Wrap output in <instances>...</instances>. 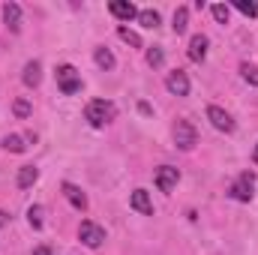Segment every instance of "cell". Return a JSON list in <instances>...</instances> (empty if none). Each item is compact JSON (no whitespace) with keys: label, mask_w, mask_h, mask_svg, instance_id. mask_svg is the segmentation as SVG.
Segmentation results:
<instances>
[{"label":"cell","mask_w":258,"mask_h":255,"mask_svg":"<svg viewBox=\"0 0 258 255\" xmlns=\"http://www.w3.org/2000/svg\"><path fill=\"white\" fill-rule=\"evenodd\" d=\"M114 117H117V105H114L111 99H93V102H87V108H84V120L93 129H102L105 123H111Z\"/></svg>","instance_id":"cell-1"},{"label":"cell","mask_w":258,"mask_h":255,"mask_svg":"<svg viewBox=\"0 0 258 255\" xmlns=\"http://www.w3.org/2000/svg\"><path fill=\"white\" fill-rule=\"evenodd\" d=\"M54 78H57L60 93H66V96H72V93L81 90V72H78L72 63H60L57 66V72H54Z\"/></svg>","instance_id":"cell-2"},{"label":"cell","mask_w":258,"mask_h":255,"mask_svg":"<svg viewBox=\"0 0 258 255\" xmlns=\"http://www.w3.org/2000/svg\"><path fill=\"white\" fill-rule=\"evenodd\" d=\"M78 237H81V243H84L87 249H99V246L105 243V228L96 225V222H90V219H84V222L78 225Z\"/></svg>","instance_id":"cell-3"},{"label":"cell","mask_w":258,"mask_h":255,"mask_svg":"<svg viewBox=\"0 0 258 255\" xmlns=\"http://www.w3.org/2000/svg\"><path fill=\"white\" fill-rule=\"evenodd\" d=\"M252 189H255V174L252 171H243V174H237V180L231 183V189L228 195L234 198V201H252Z\"/></svg>","instance_id":"cell-4"},{"label":"cell","mask_w":258,"mask_h":255,"mask_svg":"<svg viewBox=\"0 0 258 255\" xmlns=\"http://www.w3.org/2000/svg\"><path fill=\"white\" fill-rule=\"evenodd\" d=\"M174 144L180 147V150H192L195 144H198V132L189 120H177L174 123Z\"/></svg>","instance_id":"cell-5"},{"label":"cell","mask_w":258,"mask_h":255,"mask_svg":"<svg viewBox=\"0 0 258 255\" xmlns=\"http://www.w3.org/2000/svg\"><path fill=\"white\" fill-rule=\"evenodd\" d=\"M207 120L219 132H234V117L225 108H219V105H207Z\"/></svg>","instance_id":"cell-6"},{"label":"cell","mask_w":258,"mask_h":255,"mask_svg":"<svg viewBox=\"0 0 258 255\" xmlns=\"http://www.w3.org/2000/svg\"><path fill=\"white\" fill-rule=\"evenodd\" d=\"M165 87H168V93H174V96H189V75H186L183 69H174V72H168Z\"/></svg>","instance_id":"cell-7"},{"label":"cell","mask_w":258,"mask_h":255,"mask_svg":"<svg viewBox=\"0 0 258 255\" xmlns=\"http://www.w3.org/2000/svg\"><path fill=\"white\" fill-rule=\"evenodd\" d=\"M177 180H180V171L171 168V165H162L156 171V186H159V192H171L177 186Z\"/></svg>","instance_id":"cell-8"},{"label":"cell","mask_w":258,"mask_h":255,"mask_svg":"<svg viewBox=\"0 0 258 255\" xmlns=\"http://www.w3.org/2000/svg\"><path fill=\"white\" fill-rule=\"evenodd\" d=\"M60 189H63V198L72 204V207H75V210H81V213L87 210V204H90V201H87V195L81 192V186H75V183H69V180H66Z\"/></svg>","instance_id":"cell-9"},{"label":"cell","mask_w":258,"mask_h":255,"mask_svg":"<svg viewBox=\"0 0 258 255\" xmlns=\"http://www.w3.org/2000/svg\"><path fill=\"white\" fill-rule=\"evenodd\" d=\"M108 12H111L117 21H132V18H138V9H135L129 0H111V3H108Z\"/></svg>","instance_id":"cell-10"},{"label":"cell","mask_w":258,"mask_h":255,"mask_svg":"<svg viewBox=\"0 0 258 255\" xmlns=\"http://www.w3.org/2000/svg\"><path fill=\"white\" fill-rule=\"evenodd\" d=\"M207 45H210V42H207V36H204V33H195L192 39H189L186 54H189V60H192V63H201V60L207 57Z\"/></svg>","instance_id":"cell-11"},{"label":"cell","mask_w":258,"mask_h":255,"mask_svg":"<svg viewBox=\"0 0 258 255\" xmlns=\"http://www.w3.org/2000/svg\"><path fill=\"white\" fill-rule=\"evenodd\" d=\"M129 204H132V210H138L141 216H153V201H150V192L147 189H135L132 198H129Z\"/></svg>","instance_id":"cell-12"},{"label":"cell","mask_w":258,"mask_h":255,"mask_svg":"<svg viewBox=\"0 0 258 255\" xmlns=\"http://www.w3.org/2000/svg\"><path fill=\"white\" fill-rule=\"evenodd\" d=\"M3 21L12 33H18L21 30V6L18 3H3Z\"/></svg>","instance_id":"cell-13"},{"label":"cell","mask_w":258,"mask_h":255,"mask_svg":"<svg viewBox=\"0 0 258 255\" xmlns=\"http://www.w3.org/2000/svg\"><path fill=\"white\" fill-rule=\"evenodd\" d=\"M36 180H39V168H36V165H21V168H18V177H15L18 189H30Z\"/></svg>","instance_id":"cell-14"},{"label":"cell","mask_w":258,"mask_h":255,"mask_svg":"<svg viewBox=\"0 0 258 255\" xmlns=\"http://www.w3.org/2000/svg\"><path fill=\"white\" fill-rule=\"evenodd\" d=\"M21 81H24L27 87H39V81H42V66H39V60H27V63H24Z\"/></svg>","instance_id":"cell-15"},{"label":"cell","mask_w":258,"mask_h":255,"mask_svg":"<svg viewBox=\"0 0 258 255\" xmlns=\"http://www.w3.org/2000/svg\"><path fill=\"white\" fill-rule=\"evenodd\" d=\"M171 27H174V33H177V36H180V33H186V27H189V6H177V9H174Z\"/></svg>","instance_id":"cell-16"},{"label":"cell","mask_w":258,"mask_h":255,"mask_svg":"<svg viewBox=\"0 0 258 255\" xmlns=\"http://www.w3.org/2000/svg\"><path fill=\"white\" fill-rule=\"evenodd\" d=\"M93 60H96L99 69H105V72H108V69H114V63H117V60H114V54H111L105 45H99V48L93 51Z\"/></svg>","instance_id":"cell-17"},{"label":"cell","mask_w":258,"mask_h":255,"mask_svg":"<svg viewBox=\"0 0 258 255\" xmlns=\"http://www.w3.org/2000/svg\"><path fill=\"white\" fill-rule=\"evenodd\" d=\"M42 216H45V207H42V204H30V207H27V222H30V228H36V231H39V228L45 225V219H42Z\"/></svg>","instance_id":"cell-18"},{"label":"cell","mask_w":258,"mask_h":255,"mask_svg":"<svg viewBox=\"0 0 258 255\" xmlns=\"http://www.w3.org/2000/svg\"><path fill=\"white\" fill-rule=\"evenodd\" d=\"M24 141H27L24 135H6V138H3V150H9V153H24V150H27Z\"/></svg>","instance_id":"cell-19"},{"label":"cell","mask_w":258,"mask_h":255,"mask_svg":"<svg viewBox=\"0 0 258 255\" xmlns=\"http://www.w3.org/2000/svg\"><path fill=\"white\" fill-rule=\"evenodd\" d=\"M138 21H141V27L153 30V27H159V12L156 9H141L138 12Z\"/></svg>","instance_id":"cell-20"},{"label":"cell","mask_w":258,"mask_h":255,"mask_svg":"<svg viewBox=\"0 0 258 255\" xmlns=\"http://www.w3.org/2000/svg\"><path fill=\"white\" fill-rule=\"evenodd\" d=\"M12 111H15V117H18V120H27V117H30V111H33V105H30L27 99H15V102H12Z\"/></svg>","instance_id":"cell-21"},{"label":"cell","mask_w":258,"mask_h":255,"mask_svg":"<svg viewBox=\"0 0 258 255\" xmlns=\"http://www.w3.org/2000/svg\"><path fill=\"white\" fill-rule=\"evenodd\" d=\"M240 75H243V81H246V84L258 87V66H252V63H240Z\"/></svg>","instance_id":"cell-22"},{"label":"cell","mask_w":258,"mask_h":255,"mask_svg":"<svg viewBox=\"0 0 258 255\" xmlns=\"http://www.w3.org/2000/svg\"><path fill=\"white\" fill-rule=\"evenodd\" d=\"M210 12H213V18H216L219 24H228V18H231V9H228L225 3H213Z\"/></svg>","instance_id":"cell-23"},{"label":"cell","mask_w":258,"mask_h":255,"mask_svg":"<svg viewBox=\"0 0 258 255\" xmlns=\"http://www.w3.org/2000/svg\"><path fill=\"white\" fill-rule=\"evenodd\" d=\"M117 36H120L126 45H132V48H141V36H138L135 30H129V27H120V30H117Z\"/></svg>","instance_id":"cell-24"},{"label":"cell","mask_w":258,"mask_h":255,"mask_svg":"<svg viewBox=\"0 0 258 255\" xmlns=\"http://www.w3.org/2000/svg\"><path fill=\"white\" fill-rule=\"evenodd\" d=\"M147 63H150V66H162V63H165V51H162L159 45L147 48Z\"/></svg>","instance_id":"cell-25"},{"label":"cell","mask_w":258,"mask_h":255,"mask_svg":"<svg viewBox=\"0 0 258 255\" xmlns=\"http://www.w3.org/2000/svg\"><path fill=\"white\" fill-rule=\"evenodd\" d=\"M234 9H240L243 15H258V3H246V0H234Z\"/></svg>","instance_id":"cell-26"},{"label":"cell","mask_w":258,"mask_h":255,"mask_svg":"<svg viewBox=\"0 0 258 255\" xmlns=\"http://www.w3.org/2000/svg\"><path fill=\"white\" fill-rule=\"evenodd\" d=\"M138 111H141V114H150V111H153V108H150V105H147V102H138Z\"/></svg>","instance_id":"cell-27"},{"label":"cell","mask_w":258,"mask_h":255,"mask_svg":"<svg viewBox=\"0 0 258 255\" xmlns=\"http://www.w3.org/2000/svg\"><path fill=\"white\" fill-rule=\"evenodd\" d=\"M33 255H51V249H48V246H36V249H33Z\"/></svg>","instance_id":"cell-28"},{"label":"cell","mask_w":258,"mask_h":255,"mask_svg":"<svg viewBox=\"0 0 258 255\" xmlns=\"http://www.w3.org/2000/svg\"><path fill=\"white\" fill-rule=\"evenodd\" d=\"M0 225H9V213H3V210H0Z\"/></svg>","instance_id":"cell-29"},{"label":"cell","mask_w":258,"mask_h":255,"mask_svg":"<svg viewBox=\"0 0 258 255\" xmlns=\"http://www.w3.org/2000/svg\"><path fill=\"white\" fill-rule=\"evenodd\" d=\"M252 162L258 165V144H255V150H252Z\"/></svg>","instance_id":"cell-30"}]
</instances>
